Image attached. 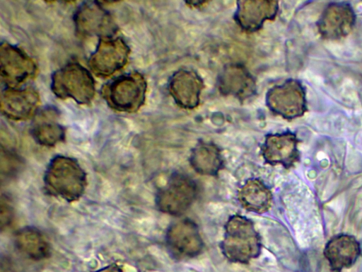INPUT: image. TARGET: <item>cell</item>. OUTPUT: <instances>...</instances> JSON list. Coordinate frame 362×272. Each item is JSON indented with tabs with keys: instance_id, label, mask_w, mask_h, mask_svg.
<instances>
[{
	"instance_id": "1",
	"label": "cell",
	"mask_w": 362,
	"mask_h": 272,
	"mask_svg": "<svg viewBox=\"0 0 362 272\" xmlns=\"http://www.w3.org/2000/svg\"><path fill=\"white\" fill-rule=\"evenodd\" d=\"M44 188L49 196L69 203L78 200L87 186V176L78 162L57 155L48 164L44 174Z\"/></svg>"
},
{
	"instance_id": "2",
	"label": "cell",
	"mask_w": 362,
	"mask_h": 272,
	"mask_svg": "<svg viewBox=\"0 0 362 272\" xmlns=\"http://www.w3.org/2000/svg\"><path fill=\"white\" fill-rule=\"evenodd\" d=\"M221 249L230 261L247 264L259 256L261 238L252 220L239 214L231 215L224 226Z\"/></svg>"
},
{
	"instance_id": "3",
	"label": "cell",
	"mask_w": 362,
	"mask_h": 272,
	"mask_svg": "<svg viewBox=\"0 0 362 272\" xmlns=\"http://www.w3.org/2000/svg\"><path fill=\"white\" fill-rule=\"evenodd\" d=\"M147 84L137 72L121 75L105 84L101 94L112 109L122 113L136 112L144 103Z\"/></svg>"
},
{
	"instance_id": "4",
	"label": "cell",
	"mask_w": 362,
	"mask_h": 272,
	"mask_svg": "<svg viewBox=\"0 0 362 272\" xmlns=\"http://www.w3.org/2000/svg\"><path fill=\"white\" fill-rule=\"evenodd\" d=\"M51 89L59 98H71L83 105L92 101L95 91L90 72L77 62L68 63L52 74Z\"/></svg>"
},
{
	"instance_id": "5",
	"label": "cell",
	"mask_w": 362,
	"mask_h": 272,
	"mask_svg": "<svg viewBox=\"0 0 362 272\" xmlns=\"http://www.w3.org/2000/svg\"><path fill=\"white\" fill-rule=\"evenodd\" d=\"M197 193V186L192 178L183 174H173L158 191L156 205L164 213L180 215L191 207Z\"/></svg>"
},
{
	"instance_id": "6",
	"label": "cell",
	"mask_w": 362,
	"mask_h": 272,
	"mask_svg": "<svg viewBox=\"0 0 362 272\" xmlns=\"http://www.w3.org/2000/svg\"><path fill=\"white\" fill-rule=\"evenodd\" d=\"M266 104L272 113L284 119L300 117L307 109L305 89L298 80L287 79L267 91Z\"/></svg>"
},
{
	"instance_id": "7",
	"label": "cell",
	"mask_w": 362,
	"mask_h": 272,
	"mask_svg": "<svg viewBox=\"0 0 362 272\" xmlns=\"http://www.w3.org/2000/svg\"><path fill=\"white\" fill-rule=\"evenodd\" d=\"M129 53V47L122 38H100L89 58L88 66L96 76L107 77L126 65Z\"/></svg>"
},
{
	"instance_id": "8",
	"label": "cell",
	"mask_w": 362,
	"mask_h": 272,
	"mask_svg": "<svg viewBox=\"0 0 362 272\" xmlns=\"http://www.w3.org/2000/svg\"><path fill=\"white\" fill-rule=\"evenodd\" d=\"M34 60L16 45L2 42L0 45V74L7 87L18 88L35 77Z\"/></svg>"
},
{
	"instance_id": "9",
	"label": "cell",
	"mask_w": 362,
	"mask_h": 272,
	"mask_svg": "<svg viewBox=\"0 0 362 272\" xmlns=\"http://www.w3.org/2000/svg\"><path fill=\"white\" fill-rule=\"evenodd\" d=\"M74 21L82 38L113 36L117 28L111 15L98 1L83 2L76 11Z\"/></svg>"
},
{
	"instance_id": "10",
	"label": "cell",
	"mask_w": 362,
	"mask_h": 272,
	"mask_svg": "<svg viewBox=\"0 0 362 272\" xmlns=\"http://www.w3.org/2000/svg\"><path fill=\"white\" fill-rule=\"evenodd\" d=\"M167 248L175 258H192L199 254L204 243L197 224L190 219L172 223L165 234Z\"/></svg>"
},
{
	"instance_id": "11",
	"label": "cell",
	"mask_w": 362,
	"mask_h": 272,
	"mask_svg": "<svg viewBox=\"0 0 362 272\" xmlns=\"http://www.w3.org/2000/svg\"><path fill=\"white\" fill-rule=\"evenodd\" d=\"M356 21V14L346 2H332L327 6L317 23L322 38L339 40L349 35Z\"/></svg>"
},
{
	"instance_id": "12",
	"label": "cell",
	"mask_w": 362,
	"mask_h": 272,
	"mask_svg": "<svg viewBox=\"0 0 362 272\" xmlns=\"http://www.w3.org/2000/svg\"><path fill=\"white\" fill-rule=\"evenodd\" d=\"M40 96L33 87H6L1 94V111L13 120H26L37 114Z\"/></svg>"
},
{
	"instance_id": "13",
	"label": "cell",
	"mask_w": 362,
	"mask_h": 272,
	"mask_svg": "<svg viewBox=\"0 0 362 272\" xmlns=\"http://www.w3.org/2000/svg\"><path fill=\"white\" fill-rule=\"evenodd\" d=\"M298 143L296 135L290 131L269 134L261 146V154L267 164L289 169L300 159Z\"/></svg>"
},
{
	"instance_id": "14",
	"label": "cell",
	"mask_w": 362,
	"mask_h": 272,
	"mask_svg": "<svg viewBox=\"0 0 362 272\" xmlns=\"http://www.w3.org/2000/svg\"><path fill=\"white\" fill-rule=\"evenodd\" d=\"M168 87L177 106L185 109H193L199 104L204 84L195 71L180 69L170 78Z\"/></svg>"
},
{
	"instance_id": "15",
	"label": "cell",
	"mask_w": 362,
	"mask_h": 272,
	"mask_svg": "<svg viewBox=\"0 0 362 272\" xmlns=\"http://www.w3.org/2000/svg\"><path fill=\"white\" fill-rule=\"evenodd\" d=\"M217 87L221 94L233 96L241 101L256 93V81L243 64L226 65L217 78Z\"/></svg>"
},
{
	"instance_id": "16",
	"label": "cell",
	"mask_w": 362,
	"mask_h": 272,
	"mask_svg": "<svg viewBox=\"0 0 362 272\" xmlns=\"http://www.w3.org/2000/svg\"><path fill=\"white\" fill-rule=\"evenodd\" d=\"M278 10L276 1H238L234 19L245 31L255 32L262 27L265 21L274 20Z\"/></svg>"
},
{
	"instance_id": "17",
	"label": "cell",
	"mask_w": 362,
	"mask_h": 272,
	"mask_svg": "<svg viewBox=\"0 0 362 272\" xmlns=\"http://www.w3.org/2000/svg\"><path fill=\"white\" fill-rule=\"evenodd\" d=\"M59 113L52 107L45 108L36 114L31 135L40 145L51 147L63 142L65 129L57 122Z\"/></svg>"
},
{
	"instance_id": "18",
	"label": "cell",
	"mask_w": 362,
	"mask_h": 272,
	"mask_svg": "<svg viewBox=\"0 0 362 272\" xmlns=\"http://www.w3.org/2000/svg\"><path fill=\"white\" fill-rule=\"evenodd\" d=\"M240 205L246 210L257 214L269 211L272 206V191L259 178L247 180L238 192Z\"/></svg>"
},
{
	"instance_id": "19",
	"label": "cell",
	"mask_w": 362,
	"mask_h": 272,
	"mask_svg": "<svg viewBox=\"0 0 362 272\" xmlns=\"http://www.w3.org/2000/svg\"><path fill=\"white\" fill-rule=\"evenodd\" d=\"M14 244L19 252L31 260L40 261L48 258L51 254L49 242L35 227L19 229L14 235Z\"/></svg>"
},
{
	"instance_id": "20",
	"label": "cell",
	"mask_w": 362,
	"mask_h": 272,
	"mask_svg": "<svg viewBox=\"0 0 362 272\" xmlns=\"http://www.w3.org/2000/svg\"><path fill=\"white\" fill-rule=\"evenodd\" d=\"M189 162L193 169L202 175L215 176L223 168L221 152L211 142H198L191 151Z\"/></svg>"
},
{
	"instance_id": "21",
	"label": "cell",
	"mask_w": 362,
	"mask_h": 272,
	"mask_svg": "<svg viewBox=\"0 0 362 272\" xmlns=\"http://www.w3.org/2000/svg\"><path fill=\"white\" fill-rule=\"evenodd\" d=\"M360 251V244L356 239L346 234L331 238L325 249L326 257L336 268L350 265L356 259Z\"/></svg>"
},
{
	"instance_id": "22",
	"label": "cell",
	"mask_w": 362,
	"mask_h": 272,
	"mask_svg": "<svg viewBox=\"0 0 362 272\" xmlns=\"http://www.w3.org/2000/svg\"><path fill=\"white\" fill-rule=\"evenodd\" d=\"M22 163L18 157L10 152H1V177H12L18 174Z\"/></svg>"
},
{
	"instance_id": "23",
	"label": "cell",
	"mask_w": 362,
	"mask_h": 272,
	"mask_svg": "<svg viewBox=\"0 0 362 272\" xmlns=\"http://www.w3.org/2000/svg\"><path fill=\"white\" fill-rule=\"evenodd\" d=\"M13 208L10 198L6 195H1L0 205L1 228L8 227L12 222Z\"/></svg>"
},
{
	"instance_id": "24",
	"label": "cell",
	"mask_w": 362,
	"mask_h": 272,
	"mask_svg": "<svg viewBox=\"0 0 362 272\" xmlns=\"http://www.w3.org/2000/svg\"><path fill=\"white\" fill-rule=\"evenodd\" d=\"M95 272H123L120 266L117 264H112L105 266Z\"/></svg>"
}]
</instances>
